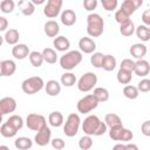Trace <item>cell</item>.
Returning <instances> with one entry per match:
<instances>
[{"label": "cell", "mask_w": 150, "mask_h": 150, "mask_svg": "<svg viewBox=\"0 0 150 150\" xmlns=\"http://www.w3.org/2000/svg\"><path fill=\"white\" fill-rule=\"evenodd\" d=\"M108 125L96 115H89L82 122V130L88 136H101L107 132Z\"/></svg>", "instance_id": "obj_1"}, {"label": "cell", "mask_w": 150, "mask_h": 150, "mask_svg": "<svg viewBox=\"0 0 150 150\" xmlns=\"http://www.w3.org/2000/svg\"><path fill=\"white\" fill-rule=\"evenodd\" d=\"M104 21L97 13H90L87 16V33L89 38H98L103 34Z\"/></svg>", "instance_id": "obj_2"}, {"label": "cell", "mask_w": 150, "mask_h": 150, "mask_svg": "<svg viewBox=\"0 0 150 150\" xmlns=\"http://www.w3.org/2000/svg\"><path fill=\"white\" fill-rule=\"evenodd\" d=\"M82 62V53L80 50H69L60 57V66L64 70H73Z\"/></svg>", "instance_id": "obj_3"}, {"label": "cell", "mask_w": 150, "mask_h": 150, "mask_svg": "<svg viewBox=\"0 0 150 150\" xmlns=\"http://www.w3.org/2000/svg\"><path fill=\"white\" fill-rule=\"evenodd\" d=\"M45 84L46 83L43 82L42 77H40V76H30V77H28V79L22 81L21 89L27 95H34V94L39 93L45 87Z\"/></svg>", "instance_id": "obj_4"}, {"label": "cell", "mask_w": 150, "mask_h": 150, "mask_svg": "<svg viewBox=\"0 0 150 150\" xmlns=\"http://www.w3.org/2000/svg\"><path fill=\"white\" fill-rule=\"evenodd\" d=\"M81 125V118L79 116V114L76 112H71L68 115L64 124H63V132L67 137H74L80 129Z\"/></svg>", "instance_id": "obj_5"}, {"label": "cell", "mask_w": 150, "mask_h": 150, "mask_svg": "<svg viewBox=\"0 0 150 150\" xmlns=\"http://www.w3.org/2000/svg\"><path fill=\"white\" fill-rule=\"evenodd\" d=\"M97 83V76L96 74L91 71L84 73L77 81V88L82 93H88L93 89H95V86Z\"/></svg>", "instance_id": "obj_6"}, {"label": "cell", "mask_w": 150, "mask_h": 150, "mask_svg": "<svg viewBox=\"0 0 150 150\" xmlns=\"http://www.w3.org/2000/svg\"><path fill=\"white\" fill-rule=\"evenodd\" d=\"M98 103L100 102L97 101V98L93 94H88V95H86V96H83L82 98L79 100V102L76 104V108H77L79 112L88 114V112L93 111L94 109H96Z\"/></svg>", "instance_id": "obj_7"}, {"label": "cell", "mask_w": 150, "mask_h": 150, "mask_svg": "<svg viewBox=\"0 0 150 150\" xmlns=\"http://www.w3.org/2000/svg\"><path fill=\"white\" fill-rule=\"evenodd\" d=\"M26 125H27V128H28L29 130L39 131V130H41L43 127L47 125L46 117H45L43 115L35 114V112L28 114L27 117H26Z\"/></svg>", "instance_id": "obj_8"}, {"label": "cell", "mask_w": 150, "mask_h": 150, "mask_svg": "<svg viewBox=\"0 0 150 150\" xmlns=\"http://www.w3.org/2000/svg\"><path fill=\"white\" fill-rule=\"evenodd\" d=\"M62 4H63L62 0H48L43 7V14L49 19L56 18L60 14Z\"/></svg>", "instance_id": "obj_9"}, {"label": "cell", "mask_w": 150, "mask_h": 150, "mask_svg": "<svg viewBox=\"0 0 150 150\" xmlns=\"http://www.w3.org/2000/svg\"><path fill=\"white\" fill-rule=\"evenodd\" d=\"M52 137V131L49 129V127H43L41 130H39L36 134H35V137H34V142L39 145V146H46L48 143L52 142L50 139Z\"/></svg>", "instance_id": "obj_10"}, {"label": "cell", "mask_w": 150, "mask_h": 150, "mask_svg": "<svg viewBox=\"0 0 150 150\" xmlns=\"http://www.w3.org/2000/svg\"><path fill=\"white\" fill-rule=\"evenodd\" d=\"M15 109H16L15 98H13L11 96H6V97H2L0 100V112L2 116L11 114V112H14Z\"/></svg>", "instance_id": "obj_11"}, {"label": "cell", "mask_w": 150, "mask_h": 150, "mask_svg": "<svg viewBox=\"0 0 150 150\" xmlns=\"http://www.w3.org/2000/svg\"><path fill=\"white\" fill-rule=\"evenodd\" d=\"M79 47H80L81 53L94 54L95 49H96V42L91 38H89V36H83L79 41Z\"/></svg>", "instance_id": "obj_12"}, {"label": "cell", "mask_w": 150, "mask_h": 150, "mask_svg": "<svg viewBox=\"0 0 150 150\" xmlns=\"http://www.w3.org/2000/svg\"><path fill=\"white\" fill-rule=\"evenodd\" d=\"M29 54H30L29 47L25 43H18L12 48V55L16 60H23L27 56H29Z\"/></svg>", "instance_id": "obj_13"}, {"label": "cell", "mask_w": 150, "mask_h": 150, "mask_svg": "<svg viewBox=\"0 0 150 150\" xmlns=\"http://www.w3.org/2000/svg\"><path fill=\"white\" fill-rule=\"evenodd\" d=\"M16 70V64L13 60H2L0 62V75L12 76Z\"/></svg>", "instance_id": "obj_14"}, {"label": "cell", "mask_w": 150, "mask_h": 150, "mask_svg": "<svg viewBox=\"0 0 150 150\" xmlns=\"http://www.w3.org/2000/svg\"><path fill=\"white\" fill-rule=\"evenodd\" d=\"M146 46L144 43H134L130 49H129V53L132 57H135L136 60H142L145 55H146Z\"/></svg>", "instance_id": "obj_15"}, {"label": "cell", "mask_w": 150, "mask_h": 150, "mask_svg": "<svg viewBox=\"0 0 150 150\" xmlns=\"http://www.w3.org/2000/svg\"><path fill=\"white\" fill-rule=\"evenodd\" d=\"M134 73H135L137 76H139V77L146 76V75L150 73V63H149L146 60H144V59L137 60V61H136V64H135V70H134Z\"/></svg>", "instance_id": "obj_16"}, {"label": "cell", "mask_w": 150, "mask_h": 150, "mask_svg": "<svg viewBox=\"0 0 150 150\" xmlns=\"http://www.w3.org/2000/svg\"><path fill=\"white\" fill-rule=\"evenodd\" d=\"M143 4L142 0H124L121 5V9H123L128 15H131L135 13V11L141 7Z\"/></svg>", "instance_id": "obj_17"}, {"label": "cell", "mask_w": 150, "mask_h": 150, "mask_svg": "<svg viewBox=\"0 0 150 150\" xmlns=\"http://www.w3.org/2000/svg\"><path fill=\"white\" fill-rule=\"evenodd\" d=\"M43 29H45V33H46L47 36L55 39V38L57 36L59 32H60V26H59V23H57L55 20H48V21L45 23Z\"/></svg>", "instance_id": "obj_18"}, {"label": "cell", "mask_w": 150, "mask_h": 150, "mask_svg": "<svg viewBox=\"0 0 150 150\" xmlns=\"http://www.w3.org/2000/svg\"><path fill=\"white\" fill-rule=\"evenodd\" d=\"M60 20H61L62 25H64L67 27H70L76 22V14H75V12L73 9H64L61 13Z\"/></svg>", "instance_id": "obj_19"}, {"label": "cell", "mask_w": 150, "mask_h": 150, "mask_svg": "<svg viewBox=\"0 0 150 150\" xmlns=\"http://www.w3.org/2000/svg\"><path fill=\"white\" fill-rule=\"evenodd\" d=\"M18 7L20 12L26 16H29L35 12V5L32 2V0H21L18 2Z\"/></svg>", "instance_id": "obj_20"}, {"label": "cell", "mask_w": 150, "mask_h": 150, "mask_svg": "<svg viewBox=\"0 0 150 150\" xmlns=\"http://www.w3.org/2000/svg\"><path fill=\"white\" fill-rule=\"evenodd\" d=\"M45 90L49 96H57L61 93V84L56 80H49L45 84Z\"/></svg>", "instance_id": "obj_21"}, {"label": "cell", "mask_w": 150, "mask_h": 150, "mask_svg": "<svg viewBox=\"0 0 150 150\" xmlns=\"http://www.w3.org/2000/svg\"><path fill=\"white\" fill-rule=\"evenodd\" d=\"M53 45H54L56 50H59V52H67L69 49V47H70V41L66 36L60 35V36H56L54 39Z\"/></svg>", "instance_id": "obj_22"}, {"label": "cell", "mask_w": 150, "mask_h": 150, "mask_svg": "<svg viewBox=\"0 0 150 150\" xmlns=\"http://www.w3.org/2000/svg\"><path fill=\"white\" fill-rule=\"evenodd\" d=\"M19 39H20V33H19V30L15 29V28H11V29L6 30V33H5V35H4V40L6 41V43L12 45V46L18 45Z\"/></svg>", "instance_id": "obj_23"}, {"label": "cell", "mask_w": 150, "mask_h": 150, "mask_svg": "<svg viewBox=\"0 0 150 150\" xmlns=\"http://www.w3.org/2000/svg\"><path fill=\"white\" fill-rule=\"evenodd\" d=\"M14 146L19 150H28L33 146V141L29 137L21 136V137H18L14 141Z\"/></svg>", "instance_id": "obj_24"}, {"label": "cell", "mask_w": 150, "mask_h": 150, "mask_svg": "<svg viewBox=\"0 0 150 150\" xmlns=\"http://www.w3.org/2000/svg\"><path fill=\"white\" fill-rule=\"evenodd\" d=\"M48 122L52 127L54 128H59L63 124L64 122V118H63V115L60 112V111H53L49 114L48 116Z\"/></svg>", "instance_id": "obj_25"}, {"label": "cell", "mask_w": 150, "mask_h": 150, "mask_svg": "<svg viewBox=\"0 0 150 150\" xmlns=\"http://www.w3.org/2000/svg\"><path fill=\"white\" fill-rule=\"evenodd\" d=\"M135 33L141 41H143V42L150 41V27H148L145 25H139L138 27H136Z\"/></svg>", "instance_id": "obj_26"}, {"label": "cell", "mask_w": 150, "mask_h": 150, "mask_svg": "<svg viewBox=\"0 0 150 150\" xmlns=\"http://www.w3.org/2000/svg\"><path fill=\"white\" fill-rule=\"evenodd\" d=\"M116 59L115 56L108 54V55H104L103 56V61H102V68L105 70V71H112L115 68H116Z\"/></svg>", "instance_id": "obj_27"}, {"label": "cell", "mask_w": 150, "mask_h": 150, "mask_svg": "<svg viewBox=\"0 0 150 150\" xmlns=\"http://www.w3.org/2000/svg\"><path fill=\"white\" fill-rule=\"evenodd\" d=\"M104 122L105 124L109 127V128H114V127H117V125H122V120L121 117L115 114V112H109L105 115L104 117Z\"/></svg>", "instance_id": "obj_28"}, {"label": "cell", "mask_w": 150, "mask_h": 150, "mask_svg": "<svg viewBox=\"0 0 150 150\" xmlns=\"http://www.w3.org/2000/svg\"><path fill=\"white\" fill-rule=\"evenodd\" d=\"M16 132H18V130L14 127H12L8 122H4L0 127V134H1V136L6 137V138L14 137L16 135Z\"/></svg>", "instance_id": "obj_29"}, {"label": "cell", "mask_w": 150, "mask_h": 150, "mask_svg": "<svg viewBox=\"0 0 150 150\" xmlns=\"http://www.w3.org/2000/svg\"><path fill=\"white\" fill-rule=\"evenodd\" d=\"M42 55H43L45 62H47L49 64H54L57 61V54H56L55 49H53V48H49V47L45 48L42 50Z\"/></svg>", "instance_id": "obj_30"}, {"label": "cell", "mask_w": 150, "mask_h": 150, "mask_svg": "<svg viewBox=\"0 0 150 150\" xmlns=\"http://www.w3.org/2000/svg\"><path fill=\"white\" fill-rule=\"evenodd\" d=\"M28 57H29V62H30V64H32L33 67H35V68L41 67L42 63H43V61H45L42 53H40V52H38V50L30 52V54H29Z\"/></svg>", "instance_id": "obj_31"}, {"label": "cell", "mask_w": 150, "mask_h": 150, "mask_svg": "<svg viewBox=\"0 0 150 150\" xmlns=\"http://www.w3.org/2000/svg\"><path fill=\"white\" fill-rule=\"evenodd\" d=\"M135 32H136V27H135V23L131 20L120 26V33L123 36H131Z\"/></svg>", "instance_id": "obj_32"}, {"label": "cell", "mask_w": 150, "mask_h": 150, "mask_svg": "<svg viewBox=\"0 0 150 150\" xmlns=\"http://www.w3.org/2000/svg\"><path fill=\"white\" fill-rule=\"evenodd\" d=\"M116 77H117V81H118L121 84H129L130 81H131V79H132V73L120 68L118 71H117Z\"/></svg>", "instance_id": "obj_33"}, {"label": "cell", "mask_w": 150, "mask_h": 150, "mask_svg": "<svg viewBox=\"0 0 150 150\" xmlns=\"http://www.w3.org/2000/svg\"><path fill=\"white\" fill-rule=\"evenodd\" d=\"M76 76L75 74L70 73V71H66L64 74L61 75V84L64 87H73L76 83Z\"/></svg>", "instance_id": "obj_34"}, {"label": "cell", "mask_w": 150, "mask_h": 150, "mask_svg": "<svg viewBox=\"0 0 150 150\" xmlns=\"http://www.w3.org/2000/svg\"><path fill=\"white\" fill-rule=\"evenodd\" d=\"M123 95L129 98V100H136L139 95V91L137 89L136 86H131V84H127L124 88H123Z\"/></svg>", "instance_id": "obj_35"}, {"label": "cell", "mask_w": 150, "mask_h": 150, "mask_svg": "<svg viewBox=\"0 0 150 150\" xmlns=\"http://www.w3.org/2000/svg\"><path fill=\"white\" fill-rule=\"evenodd\" d=\"M93 95L97 98L98 102H107L109 100V91L103 87H97L94 89Z\"/></svg>", "instance_id": "obj_36"}, {"label": "cell", "mask_w": 150, "mask_h": 150, "mask_svg": "<svg viewBox=\"0 0 150 150\" xmlns=\"http://www.w3.org/2000/svg\"><path fill=\"white\" fill-rule=\"evenodd\" d=\"M6 122H8L12 127H14L18 131L23 127V120H22V117L19 116V115H11Z\"/></svg>", "instance_id": "obj_37"}, {"label": "cell", "mask_w": 150, "mask_h": 150, "mask_svg": "<svg viewBox=\"0 0 150 150\" xmlns=\"http://www.w3.org/2000/svg\"><path fill=\"white\" fill-rule=\"evenodd\" d=\"M93 144H94L93 138H91V136H88V135L82 136L79 141V146L81 150H89L93 146Z\"/></svg>", "instance_id": "obj_38"}, {"label": "cell", "mask_w": 150, "mask_h": 150, "mask_svg": "<svg viewBox=\"0 0 150 150\" xmlns=\"http://www.w3.org/2000/svg\"><path fill=\"white\" fill-rule=\"evenodd\" d=\"M14 7H15V4L13 0H2L0 2V11L5 14H9L14 11Z\"/></svg>", "instance_id": "obj_39"}, {"label": "cell", "mask_w": 150, "mask_h": 150, "mask_svg": "<svg viewBox=\"0 0 150 150\" xmlns=\"http://www.w3.org/2000/svg\"><path fill=\"white\" fill-rule=\"evenodd\" d=\"M103 54L100 52H95L90 56V63L95 68H102V61H103Z\"/></svg>", "instance_id": "obj_40"}, {"label": "cell", "mask_w": 150, "mask_h": 150, "mask_svg": "<svg viewBox=\"0 0 150 150\" xmlns=\"http://www.w3.org/2000/svg\"><path fill=\"white\" fill-rule=\"evenodd\" d=\"M115 20H116V22L120 23V26H121V25H123V23L130 21V15H128L123 9L120 8V9H117L116 13H115Z\"/></svg>", "instance_id": "obj_41"}, {"label": "cell", "mask_w": 150, "mask_h": 150, "mask_svg": "<svg viewBox=\"0 0 150 150\" xmlns=\"http://www.w3.org/2000/svg\"><path fill=\"white\" fill-rule=\"evenodd\" d=\"M123 129H124L123 124H122V125L114 127V128H109V137H110L112 141H120Z\"/></svg>", "instance_id": "obj_42"}, {"label": "cell", "mask_w": 150, "mask_h": 150, "mask_svg": "<svg viewBox=\"0 0 150 150\" xmlns=\"http://www.w3.org/2000/svg\"><path fill=\"white\" fill-rule=\"evenodd\" d=\"M135 64H136V62H134L131 59H124V60H122L120 68H121V69H124V70H128V71H130V73H134V70H135Z\"/></svg>", "instance_id": "obj_43"}, {"label": "cell", "mask_w": 150, "mask_h": 150, "mask_svg": "<svg viewBox=\"0 0 150 150\" xmlns=\"http://www.w3.org/2000/svg\"><path fill=\"white\" fill-rule=\"evenodd\" d=\"M137 89L141 93H148L150 91V80L149 79H143L137 83Z\"/></svg>", "instance_id": "obj_44"}, {"label": "cell", "mask_w": 150, "mask_h": 150, "mask_svg": "<svg viewBox=\"0 0 150 150\" xmlns=\"http://www.w3.org/2000/svg\"><path fill=\"white\" fill-rule=\"evenodd\" d=\"M117 5H118L117 0H102V7L105 11H108V12L115 11L116 7H117Z\"/></svg>", "instance_id": "obj_45"}, {"label": "cell", "mask_w": 150, "mask_h": 150, "mask_svg": "<svg viewBox=\"0 0 150 150\" xmlns=\"http://www.w3.org/2000/svg\"><path fill=\"white\" fill-rule=\"evenodd\" d=\"M132 137H134V134H132V131H131L130 129H127V128H124V129H123V131H122V135H121V138H120V141L129 143V142L132 139Z\"/></svg>", "instance_id": "obj_46"}, {"label": "cell", "mask_w": 150, "mask_h": 150, "mask_svg": "<svg viewBox=\"0 0 150 150\" xmlns=\"http://www.w3.org/2000/svg\"><path fill=\"white\" fill-rule=\"evenodd\" d=\"M50 144H52L53 149H55V150H62L66 146V143L62 138H54V139H52Z\"/></svg>", "instance_id": "obj_47"}, {"label": "cell", "mask_w": 150, "mask_h": 150, "mask_svg": "<svg viewBox=\"0 0 150 150\" xmlns=\"http://www.w3.org/2000/svg\"><path fill=\"white\" fill-rule=\"evenodd\" d=\"M96 6H97V0H84L83 1V7L88 12L94 11L96 8Z\"/></svg>", "instance_id": "obj_48"}, {"label": "cell", "mask_w": 150, "mask_h": 150, "mask_svg": "<svg viewBox=\"0 0 150 150\" xmlns=\"http://www.w3.org/2000/svg\"><path fill=\"white\" fill-rule=\"evenodd\" d=\"M141 131L144 136L150 137V121H144L141 125Z\"/></svg>", "instance_id": "obj_49"}, {"label": "cell", "mask_w": 150, "mask_h": 150, "mask_svg": "<svg viewBox=\"0 0 150 150\" xmlns=\"http://www.w3.org/2000/svg\"><path fill=\"white\" fill-rule=\"evenodd\" d=\"M142 21H143V25L150 26V9H145L142 13Z\"/></svg>", "instance_id": "obj_50"}, {"label": "cell", "mask_w": 150, "mask_h": 150, "mask_svg": "<svg viewBox=\"0 0 150 150\" xmlns=\"http://www.w3.org/2000/svg\"><path fill=\"white\" fill-rule=\"evenodd\" d=\"M8 27V21L5 16H0V30L1 32H5Z\"/></svg>", "instance_id": "obj_51"}, {"label": "cell", "mask_w": 150, "mask_h": 150, "mask_svg": "<svg viewBox=\"0 0 150 150\" xmlns=\"http://www.w3.org/2000/svg\"><path fill=\"white\" fill-rule=\"evenodd\" d=\"M125 150H139V149H138V146L136 144L128 143V144H125Z\"/></svg>", "instance_id": "obj_52"}, {"label": "cell", "mask_w": 150, "mask_h": 150, "mask_svg": "<svg viewBox=\"0 0 150 150\" xmlns=\"http://www.w3.org/2000/svg\"><path fill=\"white\" fill-rule=\"evenodd\" d=\"M112 150H125V144L122 143H117L112 146Z\"/></svg>", "instance_id": "obj_53"}, {"label": "cell", "mask_w": 150, "mask_h": 150, "mask_svg": "<svg viewBox=\"0 0 150 150\" xmlns=\"http://www.w3.org/2000/svg\"><path fill=\"white\" fill-rule=\"evenodd\" d=\"M32 2L34 5H41V4H45V0H32Z\"/></svg>", "instance_id": "obj_54"}, {"label": "cell", "mask_w": 150, "mask_h": 150, "mask_svg": "<svg viewBox=\"0 0 150 150\" xmlns=\"http://www.w3.org/2000/svg\"><path fill=\"white\" fill-rule=\"evenodd\" d=\"M0 150H9V148L7 145H0Z\"/></svg>", "instance_id": "obj_55"}]
</instances>
